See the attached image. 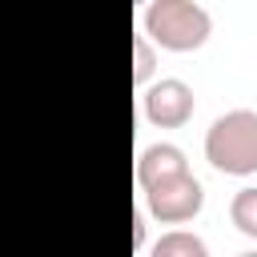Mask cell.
<instances>
[{
  "label": "cell",
  "mask_w": 257,
  "mask_h": 257,
  "mask_svg": "<svg viewBox=\"0 0 257 257\" xmlns=\"http://www.w3.org/2000/svg\"><path fill=\"white\" fill-rule=\"evenodd\" d=\"M237 257H257V249H249V253H237Z\"/></svg>",
  "instance_id": "30bf717a"
},
{
  "label": "cell",
  "mask_w": 257,
  "mask_h": 257,
  "mask_svg": "<svg viewBox=\"0 0 257 257\" xmlns=\"http://www.w3.org/2000/svg\"><path fill=\"white\" fill-rule=\"evenodd\" d=\"M153 68H157L153 40H149L145 32H137V36H133V84H137V88H145V84H149V76H153Z\"/></svg>",
  "instance_id": "ba28073f"
},
{
  "label": "cell",
  "mask_w": 257,
  "mask_h": 257,
  "mask_svg": "<svg viewBox=\"0 0 257 257\" xmlns=\"http://www.w3.org/2000/svg\"><path fill=\"white\" fill-rule=\"evenodd\" d=\"M229 221L237 225V233H245V237L257 241V185H245V189L233 193V201H229Z\"/></svg>",
  "instance_id": "52a82bcc"
},
{
  "label": "cell",
  "mask_w": 257,
  "mask_h": 257,
  "mask_svg": "<svg viewBox=\"0 0 257 257\" xmlns=\"http://www.w3.org/2000/svg\"><path fill=\"white\" fill-rule=\"evenodd\" d=\"M201 205H205V189L193 173H181L173 181H161V185L145 189V209L161 225H185L201 213Z\"/></svg>",
  "instance_id": "3957f363"
},
{
  "label": "cell",
  "mask_w": 257,
  "mask_h": 257,
  "mask_svg": "<svg viewBox=\"0 0 257 257\" xmlns=\"http://www.w3.org/2000/svg\"><path fill=\"white\" fill-rule=\"evenodd\" d=\"M149 257H209V245L189 229H169L153 241Z\"/></svg>",
  "instance_id": "8992f818"
},
{
  "label": "cell",
  "mask_w": 257,
  "mask_h": 257,
  "mask_svg": "<svg viewBox=\"0 0 257 257\" xmlns=\"http://www.w3.org/2000/svg\"><path fill=\"white\" fill-rule=\"evenodd\" d=\"M181 173H189V161H185V153H181L177 145H169V141L145 145V149L137 153V185H141V193L153 189V185H161V181H173V177H181Z\"/></svg>",
  "instance_id": "5b68a950"
},
{
  "label": "cell",
  "mask_w": 257,
  "mask_h": 257,
  "mask_svg": "<svg viewBox=\"0 0 257 257\" xmlns=\"http://www.w3.org/2000/svg\"><path fill=\"white\" fill-rule=\"evenodd\" d=\"M141 32L157 48L193 52V48H201L209 40L213 16L197 0H149V8L141 12Z\"/></svg>",
  "instance_id": "6da1fadb"
},
{
  "label": "cell",
  "mask_w": 257,
  "mask_h": 257,
  "mask_svg": "<svg viewBox=\"0 0 257 257\" xmlns=\"http://www.w3.org/2000/svg\"><path fill=\"white\" fill-rule=\"evenodd\" d=\"M193 108H197V96H193V88L181 76H165V80H157V84H149L141 92V112L157 128H181V124H189Z\"/></svg>",
  "instance_id": "277c9868"
},
{
  "label": "cell",
  "mask_w": 257,
  "mask_h": 257,
  "mask_svg": "<svg viewBox=\"0 0 257 257\" xmlns=\"http://www.w3.org/2000/svg\"><path fill=\"white\" fill-rule=\"evenodd\" d=\"M133 237H137V249H141V245H145V213H141V209L133 213Z\"/></svg>",
  "instance_id": "9c48e42d"
},
{
  "label": "cell",
  "mask_w": 257,
  "mask_h": 257,
  "mask_svg": "<svg viewBox=\"0 0 257 257\" xmlns=\"http://www.w3.org/2000/svg\"><path fill=\"white\" fill-rule=\"evenodd\" d=\"M205 161L229 177L257 173V112L253 108L221 112L205 128Z\"/></svg>",
  "instance_id": "7a4b0ae2"
}]
</instances>
